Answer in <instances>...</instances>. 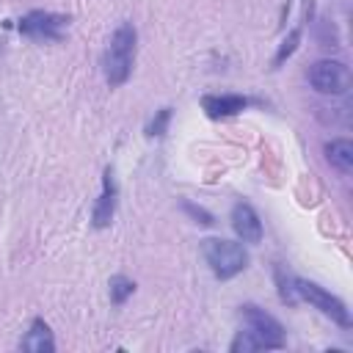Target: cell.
<instances>
[{
	"label": "cell",
	"mask_w": 353,
	"mask_h": 353,
	"mask_svg": "<svg viewBox=\"0 0 353 353\" xmlns=\"http://www.w3.org/2000/svg\"><path fill=\"white\" fill-rule=\"evenodd\" d=\"M306 80L317 94H345L350 88V69L342 61H314L306 69Z\"/></svg>",
	"instance_id": "cell-4"
},
{
	"label": "cell",
	"mask_w": 353,
	"mask_h": 353,
	"mask_svg": "<svg viewBox=\"0 0 353 353\" xmlns=\"http://www.w3.org/2000/svg\"><path fill=\"white\" fill-rule=\"evenodd\" d=\"M116 179H113V168L108 165L105 171H102V193H99V199H97V204H94V212H91V223L97 226V229H105V226H110V221H113V212H116Z\"/></svg>",
	"instance_id": "cell-7"
},
{
	"label": "cell",
	"mask_w": 353,
	"mask_h": 353,
	"mask_svg": "<svg viewBox=\"0 0 353 353\" xmlns=\"http://www.w3.org/2000/svg\"><path fill=\"white\" fill-rule=\"evenodd\" d=\"M19 347L28 350V353H52V350H55V339H52L50 325H47L41 317H36V320L30 323L28 334L19 339Z\"/></svg>",
	"instance_id": "cell-10"
},
{
	"label": "cell",
	"mask_w": 353,
	"mask_h": 353,
	"mask_svg": "<svg viewBox=\"0 0 353 353\" xmlns=\"http://www.w3.org/2000/svg\"><path fill=\"white\" fill-rule=\"evenodd\" d=\"M298 41H301V28H292L290 36L281 41V47H279V52H276V58H273V66H281V63L298 50Z\"/></svg>",
	"instance_id": "cell-14"
},
{
	"label": "cell",
	"mask_w": 353,
	"mask_h": 353,
	"mask_svg": "<svg viewBox=\"0 0 353 353\" xmlns=\"http://www.w3.org/2000/svg\"><path fill=\"white\" fill-rule=\"evenodd\" d=\"M240 320L245 323L248 331H254L256 336H262L273 350L284 347V325L273 314H268L265 309H259L254 303H243L240 306Z\"/></svg>",
	"instance_id": "cell-6"
},
{
	"label": "cell",
	"mask_w": 353,
	"mask_h": 353,
	"mask_svg": "<svg viewBox=\"0 0 353 353\" xmlns=\"http://www.w3.org/2000/svg\"><path fill=\"white\" fill-rule=\"evenodd\" d=\"M168 119H171V108H160L157 116L146 124V135H149V138H160V135L165 132V127H168Z\"/></svg>",
	"instance_id": "cell-15"
},
{
	"label": "cell",
	"mask_w": 353,
	"mask_h": 353,
	"mask_svg": "<svg viewBox=\"0 0 353 353\" xmlns=\"http://www.w3.org/2000/svg\"><path fill=\"white\" fill-rule=\"evenodd\" d=\"M201 254H204L210 270L215 273V279H221V281L234 279L237 273H243L248 268V251L243 248V243H234V240L207 237V240H201Z\"/></svg>",
	"instance_id": "cell-2"
},
{
	"label": "cell",
	"mask_w": 353,
	"mask_h": 353,
	"mask_svg": "<svg viewBox=\"0 0 353 353\" xmlns=\"http://www.w3.org/2000/svg\"><path fill=\"white\" fill-rule=\"evenodd\" d=\"M135 41H138V33H135V25L132 22H121L105 52H102V72H105V80L108 85H124L132 74V63H135Z\"/></svg>",
	"instance_id": "cell-1"
},
{
	"label": "cell",
	"mask_w": 353,
	"mask_h": 353,
	"mask_svg": "<svg viewBox=\"0 0 353 353\" xmlns=\"http://www.w3.org/2000/svg\"><path fill=\"white\" fill-rule=\"evenodd\" d=\"M108 287H110V303H116V306H121L135 292V281L127 276H113Z\"/></svg>",
	"instance_id": "cell-13"
},
{
	"label": "cell",
	"mask_w": 353,
	"mask_h": 353,
	"mask_svg": "<svg viewBox=\"0 0 353 353\" xmlns=\"http://www.w3.org/2000/svg\"><path fill=\"white\" fill-rule=\"evenodd\" d=\"M66 25H69V17L36 8V11H28L25 17H19L17 30L36 41H61L66 33Z\"/></svg>",
	"instance_id": "cell-5"
},
{
	"label": "cell",
	"mask_w": 353,
	"mask_h": 353,
	"mask_svg": "<svg viewBox=\"0 0 353 353\" xmlns=\"http://www.w3.org/2000/svg\"><path fill=\"white\" fill-rule=\"evenodd\" d=\"M325 160L342 171V174H350L353 171V143L347 138H331L325 143Z\"/></svg>",
	"instance_id": "cell-11"
},
{
	"label": "cell",
	"mask_w": 353,
	"mask_h": 353,
	"mask_svg": "<svg viewBox=\"0 0 353 353\" xmlns=\"http://www.w3.org/2000/svg\"><path fill=\"white\" fill-rule=\"evenodd\" d=\"M229 350H232V353H251V350H273V347H270L262 336H256L254 331L243 328V331H237V336L232 339Z\"/></svg>",
	"instance_id": "cell-12"
},
{
	"label": "cell",
	"mask_w": 353,
	"mask_h": 353,
	"mask_svg": "<svg viewBox=\"0 0 353 353\" xmlns=\"http://www.w3.org/2000/svg\"><path fill=\"white\" fill-rule=\"evenodd\" d=\"M292 292H295V298H298V301H309L314 309H320L325 317H331V320H334V323H339L342 328H350V323H353V320H350L347 306H345L336 295L325 292L320 284L292 276Z\"/></svg>",
	"instance_id": "cell-3"
},
{
	"label": "cell",
	"mask_w": 353,
	"mask_h": 353,
	"mask_svg": "<svg viewBox=\"0 0 353 353\" xmlns=\"http://www.w3.org/2000/svg\"><path fill=\"white\" fill-rule=\"evenodd\" d=\"M248 105H251V99H248V97H240V94H221V97L207 94V97H201V108H204L207 116H212V119L234 116V113L245 110Z\"/></svg>",
	"instance_id": "cell-9"
},
{
	"label": "cell",
	"mask_w": 353,
	"mask_h": 353,
	"mask_svg": "<svg viewBox=\"0 0 353 353\" xmlns=\"http://www.w3.org/2000/svg\"><path fill=\"white\" fill-rule=\"evenodd\" d=\"M232 229L243 243H259L262 240V221L256 210L245 201H237L232 207Z\"/></svg>",
	"instance_id": "cell-8"
},
{
	"label": "cell",
	"mask_w": 353,
	"mask_h": 353,
	"mask_svg": "<svg viewBox=\"0 0 353 353\" xmlns=\"http://www.w3.org/2000/svg\"><path fill=\"white\" fill-rule=\"evenodd\" d=\"M185 210L196 218V223H204V226H210V223H215L212 221V215L207 212V210H201V207H196V204H190V201H185Z\"/></svg>",
	"instance_id": "cell-16"
}]
</instances>
